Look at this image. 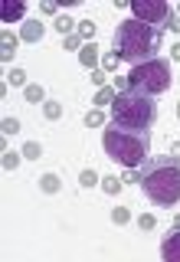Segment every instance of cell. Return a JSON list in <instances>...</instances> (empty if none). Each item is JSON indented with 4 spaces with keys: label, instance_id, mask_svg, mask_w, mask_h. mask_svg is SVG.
Segmentation results:
<instances>
[{
    "label": "cell",
    "instance_id": "cell-1",
    "mask_svg": "<svg viewBox=\"0 0 180 262\" xmlns=\"http://www.w3.org/2000/svg\"><path fill=\"white\" fill-rule=\"evenodd\" d=\"M161 39H164V30L161 26H151V23H141V20L128 17L118 23L115 30V56L128 66H141L148 59H154V53L161 50Z\"/></svg>",
    "mask_w": 180,
    "mask_h": 262
},
{
    "label": "cell",
    "instance_id": "cell-2",
    "mask_svg": "<svg viewBox=\"0 0 180 262\" xmlns=\"http://www.w3.org/2000/svg\"><path fill=\"white\" fill-rule=\"evenodd\" d=\"M141 190L151 203L157 206H174L180 203V161L170 154L148 157L141 164Z\"/></svg>",
    "mask_w": 180,
    "mask_h": 262
},
{
    "label": "cell",
    "instance_id": "cell-3",
    "mask_svg": "<svg viewBox=\"0 0 180 262\" xmlns=\"http://www.w3.org/2000/svg\"><path fill=\"white\" fill-rule=\"evenodd\" d=\"M102 144H105V154L121 167H141L151 157V131H134L108 121L102 128Z\"/></svg>",
    "mask_w": 180,
    "mask_h": 262
},
{
    "label": "cell",
    "instance_id": "cell-4",
    "mask_svg": "<svg viewBox=\"0 0 180 262\" xmlns=\"http://www.w3.org/2000/svg\"><path fill=\"white\" fill-rule=\"evenodd\" d=\"M112 121L121 128H134V131H148L157 121V105L154 99L141 92H118L112 102Z\"/></svg>",
    "mask_w": 180,
    "mask_h": 262
},
{
    "label": "cell",
    "instance_id": "cell-5",
    "mask_svg": "<svg viewBox=\"0 0 180 262\" xmlns=\"http://www.w3.org/2000/svg\"><path fill=\"white\" fill-rule=\"evenodd\" d=\"M170 82H174L170 79V63L161 59V56L148 59V63H141V66H131V72H128L131 92H141V95H148V99L164 95L170 89Z\"/></svg>",
    "mask_w": 180,
    "mask_h": 262
},
{
    "label": "cell",
    "instance_id": "cell-6",
    "mask_svg": "<svg viewBox=\"0 0 180 262\" xmlns=\"http://www.w3.org/2000/svg\"><path fill=\"white\" fill-rule=\"evenodd\" d=\"M131 17L164 30V26L170 23V17H174V10H170L167 0H134V4H131Z\"/></svg>",
    "mask_w": 180,
    "mask_h": 262
},
{
    "label": "cell",
    "instance_id": "cell-7",
    "mask_svg": "<svg viewBox=\"0 0 180 262\" xmlns=\"http://www.w3.org/2000/svg\"><path fill=\"white\" fill-rule=\"evenodd\" d=\"M161 256L167 262H180V226H170V233L161 239Z\"/></svg>",
    "mask_w": 180,
    "mask_h": 262
},
{
    "label": "cell",
    "instance_id": "cell-8",
    "mask_svg": "<svg viewBox=\"0 0 180 262\" xmlns=\"http://www.w3.org/2000/svg\"><path fill=\"white\" fill-rule=\"evenodd\" d=\"M17 46H20V33L0 30V59H4V63H10V59L17 56Z\"/></svg>",
    "mask_w": 180,
    "mask_h": 262
},
{
    "label": "cell",
    "instance_id": "cell-9",
    "mask_svg": "<svg viewBox=\"0 0 180 262\" xmlns=\"http://www.w3.org/2000/svg\"><path fill=\"white\" fill-rule=\"evenodd\" d=\"M43 33H46V26L39 20H26V23H20V43H39Z\"/></svg>",
    "mask_w": 180,
    "mask_h": 262
},
{
    "label": "cell",
    "instance_id": "cell-10",
    "mask_svg": "<svg viewBox=\"0 0 180 262\" xmlns=\"http://www.w3.org/2000/svg\"><path fill=\"white\" fill-rule=\"evenodd\" d=\"M79 63L85 66L88 72H92V69H99V46H95V43H85V46L79 50Z\"/></svg>",
    "mask_w": 180,
    "mask_h": 262
},
{
    "label": "cell",
    "instance_id": "cell-11",
    "mask_svg": "<svg viewBox=\"0 0 180 262\" xmlns=\"http://www.w3.org/2000/svg\"><path fill=\"white\" fill-rule=\"evenodd\" d=\"M13 23H26V4H10L4 10V26H13Z\"/></svg>",
    "mask_w": 180,
    "mask_h": 262
},
{
    "label": "cell",
    "instance_id": "cell-12",
    "mask_svg": "<svg viewBox=\"0 0 180 262\" xmlns=\"http://www.w3.org/2000/svg\"><path fill=\"white\" fill-rule=\"evenodd\" d=\"M115 95H118V92H115V85H102L99 92H95L92 105H95V108H102V105H112V102H115Z\"/></svg>",
    "mask_w": 180,
    "mask_h": 262
},
{
    "label": "cell",
    "instance_id": "cell-13",
    "mask_svg": "<svg viewBox=\"0 0 180 262\" xmlns=\"http://www.w3.org/2000/svg\"><path fill=\"white\" fill-rule=\"evenodd\" d=\"M53 30L62 33V36H72V30H79V26H75V20H72V17L59 13V17H56V26H53Z\"/></svg>",
    "mask_w": 180,
    "mask_h": 262
},
{
    "label": "cell",
    "instance_id": "cell-14",
    "mask_svg": "<svg viewBox=\"0 0 180 262\" xmlns=\"http://www.w3.org/2000/svg\"><path fill=\"white\" fill-rule=\"evenodd\" d=\"M59 174H43L39 177V190H43V194H59Z\"/></svg>",
    "mask_w": 180,
    "mask_h": 262
},
{
    "label": "cell",
    "instance_id": "cell-15",
    "mask_svg": "<svg viewBox=\"0 0 180 262\" xmlns=\"http://www.w3.org/2000/svg\"><path fill=\"white\" fill-rule=\"evenodd\" d=\"M82 121H85L88 128H105V125H108V118H105V112H102V108H92V112H85V118H82Z\"/></svg>",
    "mask_w": 180,
    "mask_h": 262
},
{
    "label": "cell",
    "instance_id": "cell-16",
    "mask_svg": "<svg viewBox=\"0 0 180 262\" xmlns=\"http://www.w3.org/2000/svg\"><path fill=\"white\" fill-rule=\"evenodd\" d=\"M43 118L46 121H59L62 118V105H59V102H53V99H46L43 102Z\"/></svg>",
    "mask_w": 180,
    "mask_h": 262
},
{
    "label": "cell",
    "instance_id": "cell-17",
    "mask_svg": "<svg viewBox=\"0 0 180 262\" xmlns=\"http://www.w3.org/2000/svg\"><path fill=\"white\" fill-rule=\"evenodd\" d=\"M121 187H124V184H121V177H112V174H108V177H102V190H105V194H121Z\"/></svg>",
    "mask_w": 180,
    "mask_h": 262
},
{
    "label": "cell",
    "instance_id": "cell-18",
    "mask_svg": "<svg viewBox=\"0 0 180 262\" xmlns=\"http://www.w3.org/2000/svg\"><path fill=\"white\" fill-rule=\"evenodd\" d=\"M39 154H43V144H39V141H26L23 144V157H26V161H36Z\"/></svg>",
    "mask_w": 180,
    "mask_h": 262
},
{
    "label": "cell",
    "instance_id": "cell-19",
    "mask_svg": "<svg viewBox=\"0 0 180 262\" xmlns=\"http://www.w3.org/2000/svg\"><path fill=\"white\" fill-rule=\"evenodd\" d=\"M82 46H85V43H82V36H79V33H72V36H62V50H69V53H79L82 50Z\"/></svg>",
    "mask_w": 180,
    "mask_h": 262
},
{
    "label": "cell",
    "instance_id": "cell-20",
    "mask_svg": "<svg viewBox=\"0 0 180 262\" xmlns=\"http://www.w3.org/2000/svg\"><path fill=\"white\" fill-rule=\"evenodd\" d=\"M26 102H46V92H43V85H26Z\"/></svg>",
    "mask_w": 180,
    "mask_h": 262
},
{
    "label": "cell",
    "instance_id": "cell-21",
    "mask_svg": "<svg viewBox=\"0 0 180 262\" xmlns=\"http://www.w3.org/2000/svg\"><path fill=\"white\" fill-rule=\"evenodd\" d=\"M128 220H131L128 206H115V210H112V223H115V226H124Z\"/></svg>",
    "mask_w": 180,
    "mask_h": 262
},
{
    "label": "cell",
    "instance_id": "cell-22",
    "mask_svg": "<svg viewBox=\"0 0 180 262\" xmlns=\"http://www.w3.org/2000/svg\"><path fill=\"white\" fill-rule=\"evenodd\" d=\"M141 181V167H124L121 170V184H138Z\"/></svg>",
    "mask_w": 180,
    "mask_h": 262
},
{
    "label": "cell",
    "instance_id": "cell-23",
    "mask_svg": "<svg viewBox=\"0 0 180 262\" xmlns=\"http://www.w3.org/2000/svg\"><path fill=\"white\" fill-rule=\"evenodd\" d=\"M7 85H26V72H23V69H10V75H7Z\"/></svg>",
    "mask_w": 180,
    "mask_h": 262
},
{
    "label": "cell",
    "instance_id": "cell-24",
    "mask_svg": "<svg viewBox=\"0 0 180 262\" xmlns=\"http://www.w3.org/2000/svg\"><path fill=\"white\" fill-rule=\"evenodd\" d=\"M79 36L92 43V36H95V23H92V20H82V23H79Z\"/></svg>",
    "mask_w": 180,
    "mask_h": 262
},
{
    "label": "cell",
    "instance_id": "cell-25",
    "mask_svg": "<svg viewBox=\"0 0 180 262\" xmlns=\"http://www.w3.org/2000/svg\"><path fill=\"white\" fill-rule=\"evenodd\" d=\"M102 66H105V72H115V69L121 66V59L115 56V53H105V56H102Z\"/></svg>",
    "mask_w": 180,
    "mask_h": 262
},
{
    "label": "cell",
    "instance_id": "cell-26",
    "mask_svg": "<svg viewBox=\"0 0 180 262\" xmlns=\"http://www.w3.org/2000/svg\"><path fill=\"white\" fill-rule=\"evenodd\" d=\"M154 223H157V220H154V213H141V216H138V226H141L144 233H151V230H154Z\"/></svg>",
    "mask_w": 180,
    "mask_h": 262
},
{
    "label": "cell",
    "instance_id": "cell-27",
    "mask_svg": "<svg viewBox=\"0 0 180 262\" xmlns=\"http://www.w3.org/2000/svg\"><path fill=\"white\" fill-rule=\"evenodd\" d=\"M79 184H82V187H95V184H99V174H95V170H82Z\"/></svg>",
    "mask_w": 180,
    "mask_h": 262
},
{
    "label": "cell",
    "instance_id": "cell-28",
    "mask_svg": "<svg viewBox=\"0 0 180 262\" xmlns=\"http://www.w3.org/2000/svg\"><path fill=\"white\" fill-rule=\"evenodd\" d=\"M20 157H23V154H17V151H4V167L13 170V167L20 164Z\"/></svg>",
    "mask_w": 180,
    "mask_h": 262
},
{
    "label": "cell",
    "instance_id": "cell-29",
    "mask_svg": "<svg viewBox=\"0 0 180 262\" xmlns=\"http://www.w3.org/2000/svg\"><path fill=\"white\" fill-rule=\"evenodd\" d=\"M0 128H4V135H17V131H20V121H17V118H4V125H0Z\"/></svg>",
    "mask_w": 180,
    "mask_h": 262
},
{
    "label": "cell",
    "instance_id": "cell-30",
    "mask_svg": "<svg viewBox=\"0 0 180 262\" xmlns=\"http://www.w3.org/2000/svg\"><path fill=\"white\" fill-rule=\"evenodd\" d=\"M88 79H92L99 89H102V85H108V79H105V72H102V69H92V72H88Z\"/></svg>",
    "mask_w": 180,
    "mask_h": 262
},
{
    "label": "cell",
    "instance_id": "cell-31",
    "mask_svg": "<svg viewBox=\"0 0 180 262\" xmlns=\"http://www.w3.org/2000/svg\"><path fill=\"white\" fill-rule=\"evenodd\" d=\"M56 10H59V7L53 4V0H43V4H39V13H46V17H53Z\"/></svg>",
    "mask_w": 180,
    "mask_h": 262
},
{
    "label": "cell",
    "instance_id": "cell-32",
    "mask_svg": "<svg viewBox=\"0 0 180 262\" xmlns=\"http://www.w3.org/2000/svg\"><path fill=\"white\" fill-rule=\"evenodd\" d=\"M167 30H174V33H180V17L174 13V17H170V23H167Z\"/></svg>",
    "mask_w": 180,
    "mask_h": 262
},
{
    "label": "cell",
    "instance_id": "cell-33",
    "mask_svg": "<svg viewBox=\"0 0 180 262\" xmlns=\"http://www.w3.org/2000/svg\"><path fill=\"white\" fill-rule=\"evenodd\" d=\"M170 59H174V63H180V43L170 46Z\"/></svg>",
    "mask_w": 180,
    "mask_h": 262
},
{
    "label": "cell",
    "instance_id": "cell-34",
    "mask_svg": "<svg viewBox=\"0 0 180 262\" xmlns=\"http://www.w3.org/2000/svg\"><path fill=\"white\" fill-rule=\"evenodd\" d=\"M170 157H177V161H180V141L170 144Z\"/></svg>",
    "mask_w": 180,
    "mask_h": 262
},
{
    "label": "cell",
    "instance_id": "cell-35",
    "mask_svg": "<svg viewBox=\"0 0 180 262\" xmlns=\"http://www.w3.org/2000/svg\"><path fill=\"white\" fill-rule=\"evenodd\" d=\"M174 226H180V216H174Z\"/></svg>",
    "mask_w": 180,
    "mask_h": 262
},
{
    "label": "cell",
    "instance_id": "cell-36",
    "mask_svg": "<svg viewBox=\"0 0 180 262\" xmlns=\"http://www.w3.org/2000/svg\"><path fill=\"white\" fill-rule=\"evenodd\" d=\"M177 118H180V102H177Z\"/></svg>",
    "mask_w": 180,
    "mask_h": 262
},
{
    "label": "cell",
    "instance_id": "cell-37",
    "mask_svg": "<svg viewBox=\"0 0 180 262\" xmlns=\"http://www.w3.org/2000/svg\"><path fill=\"white\" fill-rule=\"evenodd\" d=\"M177 17H180V7H177Z\"/></svg>",
    "mask_w": 180,
    "mask_h": 262
}]
</instances>
